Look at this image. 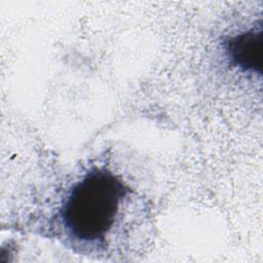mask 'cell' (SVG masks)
Segmentation results:
<instances>
[{"label":"cell","instance_id":"obj_1","mask_svg":"<svg viewBox=\"0 0 263 263\" xmlns=\"http://www.w3.org/2000/svg\"><path fill=\"white\" fill-rule=\"evenodd\" d=\"M129 188L107 168L88 171L69 190L60 209L67 235L78 242L99 245L112 229Z\"/></svg>","mask_w":263,"mask_h":263},{"label":"cell","instance_id":"obj_2","mask_svg":"<svg viewBox=\"0 0 263 263\" xmlns=\"http://www.w3.org/2000/svg\"><path fill=\"white\" fill-rule=\"evenodd\" d=\"M225 50L230 63L245 72L261 74L263 29L261 24L225 40Z\"/></svg>","mask_w":263,"mask_h":263}]
</instances>
